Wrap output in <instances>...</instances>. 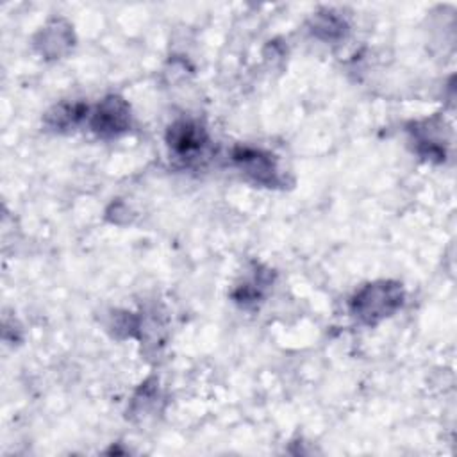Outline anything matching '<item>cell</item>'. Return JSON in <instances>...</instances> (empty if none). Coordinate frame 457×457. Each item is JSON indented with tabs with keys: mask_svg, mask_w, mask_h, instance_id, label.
<instances>
[{
	"mask_svg": "<svg viewBox=\"0 0 457 457\" xmlns=\"http://www.w3.org/2000/svg\"><path fill=\"white\" fill-rule=\"evenodd\" d=\"M372 300L365 298V297H360L358 300V307L361 311L363 316H367L368 320H374L376 316H388V313H391L399 302H400V295L397 290L393 288H370L365 291Z\"/></svg>",
	"mask_w": 457,
	"mask_h": 457,
	"instance_id": "1",
	"label": "cell"
}]
</instances>
